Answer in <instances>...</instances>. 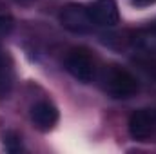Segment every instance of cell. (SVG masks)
I'll return each mask as SVG.
<instances>
[{
    "label": "cell",
    "mask_w": 156,
    "mask_h": 154,
    "mask_svg": "<svg viewBox=\"0 0 156 154\" xmlns=\"http://www.w3.org/2000/svg\"><path fill=\"white\" fill-rule=\"evenodd\" d=\"M102 85L105 89V93L116 100H127L131 96H134L140 89V82L129 69L122 67V65H107L102 75Z\"/></svg>",
    "instance_id": "6da1fadb"
},
{
    "label": "cell",
    "mask_w": 156,
    "mask_h": 154,
    "mask_svg": "<svg viewBox=\"0 0 156 154\" xmlns=\"http://www.w3.org/2000/svg\"><path fill=\"white\" fill-rule=\"evenodd\" d=\"M96 27H115L120 20V11L115 0H96L89 5Z\"/></svg>",
    "instance_id": "8992f818"
},
{
    "label": "cell",
    "mask_w": 156,
    "mask_h": 154,
    "mask_svg": "<svg viewBox=\"0 0 156 154\" xmlns=\"http://www.w3.org/2000/svg\"><path fill=\"white\" fill-rule=\"evenodd\" d=\"M29 116H31L33 125H35L38 131H42V132L51 131V129L58 123V109H56L49 100H38V102L31 107Z\"/></svg>",
    "instance_id": "5b68a950"
},
{
    "label": "cell",
    "mask_w": 156,
    "mask_h": 154,
    "mask_svg": "<svg viewBox=\"0 0 156 154\" xmlns=\"http://www.w3.org/2000/svg\"><path fill=\"white\" fill-rule=\"evenodd\" d=\"M13 16H11V13L0 4V38H4V37H7L9 33H11V29H13Z\"/></svg>",
    "instance_id": "9c48e42d"
},
{
    "label": "cell",
    "mask_w": 156,
    "mask_h": 154,
    "mask_svg": "<svg viewBox=\"0 0 156 154\" xmlns=\"http://www.w3.org/2000/svg\"><path fill=\"white\" fill-rule=\"evenodd\" d=\"M15 85V65L9 51L0 45V102L7 100Z\"/></svg>",
    "instance_id": "52a82bcc"
},
{
    "label": "cell",
    "mask_w": 156,
    "mask_h": 154,
    "mask_svg": "<svg viewBox=\"0 0 156 154\" xmlns=\"http://www.w3.org/2000/svg\"><path fill=\"white\" fill-rule=\"evenodd\" d=\"M131 44L144 54H153L156 56V20L147 24L145 27L138 29L133 38H131Z\"/></svg>",
    "instance_id": "ba28073f"
},
{
    "label": "cell",
    "mask_w": 156,
    "mask_h": 154,
    "mask_svg": "<svg viewBox=\"0 0 156 154\" xmlns=\"http://www.w3.org/2000/svg\"><path fill=\"white\" fill-rule=\"evenodd\" d=\"M60 24L76 35L83 33H91L93 29H96L89 5H82V4H67L66 7H62L60 11Z\"/></svg>",
    "instance_id": "277c9868"
},
{
    "label": "cell",
    "mask_w": 156,
    "mask_h": 154,
    "mask_svg": "<svg viewBox=\"0 0 156 154\" xmlns=\"http://www.w3.org/2000/svg\"><path fill=\"white\" fill-rule=\"evenodd\" d=\"M64 65L67 69V73L71 76L82 82V83H89L93 82L98 75V64L96 58L91 51H87L85 47H75L66 54Z\"/></svg>",
    "instance_id": "7a4b0ae2"
},
{
    "label": "cell",
    "mask_w": 156,
    "mask_h": 154,
    "mask_svg": "<svg viewBox=\"0 0 156 154\" xmlns=\"http://www.w3.org/2000/svg\"><path fill=\"white\" fill-rule=\"evenodd\" d=\"M4 145H5V149H7L9 152H16V151H20V149H22L20 136L15 134V132H7V134L4 136Z\"/></svg>",
    "instance_id": "30bf717a"
},
{
    "label": "cell",
    "mask_w": 156,
    "mask_h": 154,
    "mask_svg": "<svg viewBox=\"0 0 156 154\" xmlns=\"http://www.w3.org/2000/svg\"><path fill=\"white\" fill-rule=\"evenodd\" d=\"M129 134L136 142H156V109L144 107L129 116Z\"/></svg>",
    "instance_id": "3957f363"
},
{
    "label": "cell",
    "mask_w": 156,
    "mask_h": 154,
    "mask_svg": "<svg viewBox=\"0 0 156 154\" xmlns=\"http://www.w3.org/2000/svg\"><path fill=\"white\" fill-rule=\"evenodd\" d=\"M138 5H145V4H154L156 0H134Z\"/></svg>",
    "instance_id": "8fae6325"
}]
</instances>
